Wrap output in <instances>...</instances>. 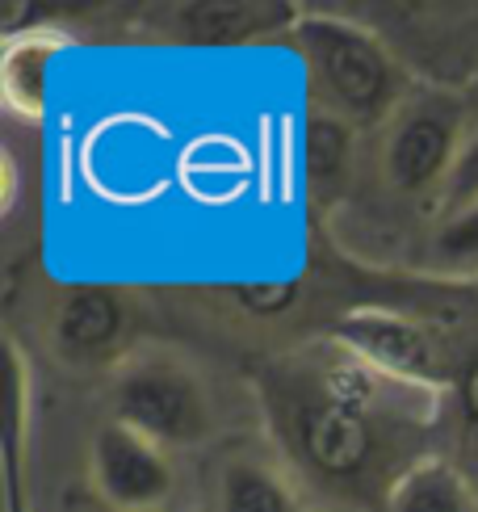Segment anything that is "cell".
<instances>
[{
    "instance_id": "7a4b0ae2",
    "label": "cell",
    "mask_w": 478,
    "mask_h": 512,
    "mask_svg": "<svg viewBox=\"0 0 478 512\" xmlns=\"http://www.w3.org/2000/svg\"><path fill=\"white\" fill-rule=\"evenodd\" d=\"M290 42L307 68L311 110H323L353 131L390 122L411 97L407 68L357 21L332 13H302Z\"/></svg>"
},
{
    "instance_id": "52a82bcc",
    "label": "cell",
    "mask_w": 478,
    "mask_h": 512,
    "mask_svg": "<svg viewBox=\"0 0 478 512\" xmlns=\"http://www.w3.org/2000/svg\"><path fill=\"white\" fill-rule=\"evenodd\" d=\"M130 324H135V307H130L126 290L89 282L63 290L51 340L59 357H68L72 366H101L126 345Z\"/></svg>"
},
{
    "instance_id": "2e32d148",
    "label": "cell",
    "mask_w": 478,
    "mask_h": 512,
    "mask_svg": "<svg viewBox=\"0 0 478 512\" xmlns=\"http://www.w3.org/2000/svg\"><path fill=\"white\" fill-rule=\"evenodd\" d=\"M453 399H458L466 433L478 437V353L466 361L462 370H453Z\"/></svg>"
},
{
    "instance_id": "8992f818",
    "label": "cell",
    "mask_w": 478,
    "mask_h": 512,
    "mask_svg": "<svg viewBox=\"0 0 478 512\" xmlns=\"http://www.w3.org/2000/svg\"><path fill=\"white\" fill-rule=\"evenodd\" d=\"M93 487L114 512H164L177 492V471L164 450L105 420L93 433Z\"/></svg>"
},
{
    "instance_id": "30bf717a",
    "label": "cell",
    "mask_w": 478,
    "mask_h": 512,
    "mask_svg": "<svg viewBox=\"0 0 478 512\" xmlns=\"http://www.w3.org/2000/svg\"><path fill=\"white\" fill-rule=\"evenodd\" d=\"M68 42H72L68 34L51 26L9 34L5 55H0V93H5V105L17 118L42 122V110H47V68Z\"/></svg>"
},
{
    "instance_id": "ba28073f",
    "label": "cell",
    "mask_w": 478,
    "mask_h": 512,
    "mask_svg": "<svg viewBox=\"0 0 478 512\" xmlns=\"http://www.w3.org/2000/svg\"><path fill=\"white\" fill-rule=\"evenodd\" d=\"M302 9L294 5H181L168 13V30L193 47H244L298 26Z\"/></svg>"
},
{
    "instance_id": "5bb4252c",
    "label": "cell",
    "mask_w": 478,
    "mask_h": 512,
    "mask_svg": "<svg viewBox=\"0 0 478 512\" xmlns=\"http://www.w3.org/2000/svg\"><path fill=\"white\" fill-rule=\"evenodd\" d=\"M474 202H478V131H470L462 156H458V164H453V173H449V181H445V189H441L437 223L462 215V210H470Z\"/></svg>"
},
{
    "instance_id": "6da1fadb",
    "label": "cell",
    "mask_w": 478,
    "mask_h": 512,
    "mask_svg": "<svg viewBox=\"0 0 478 512\" xmlns=\"http://www.w3.org/2000/svg\"><path fill=\"white\" fill-rule=\"evenodd\" d=\"M252 387L294 487L344 512H386L441 408L437 391L382 378L332 340L260 361Z\"/></svg>"
},
{
    "instance_id": "4fadbf2b",
    "label": "cell",
    "mask_w": 478,
    "mask_h": 512,
    "mask_svg": "<svg viewBox=\"0 0 478 512\" xmlns=\"http://www.w3.org/2000/svg\"><path fill=\"white\" fill-rule=\"evenodd\" d=\"M428 256L441 273H478V202L437 223Z\"/></svg>"
},
{
    "instance_id": "e0dca14e",
    "label": "cell",
    "mask_w": 478,
    "mask_h": 512,
    "mask_svg": "<svg viewBox=\"0 0 478 512\" xmlns=\"http://www.w3.org/2000/svg\"><path fill=\"white\" fill-rule=\"evenodd\" d=\"M0 177H5V215L17 206V164H13V152L5 147L0 152Z\"/></svg>"
},
{
    "instance_id": "9c48e42d",
    "label": "cell",
    "mask_w": 478,
    "mask_h": 512,
    "mask_svg": "<svg viewBox=\"0 0 478 512\" xmlns=\"http://www.w3.org/2000/svg\"><path fill=\"white\" fill-rule=\"evenodd\" d=\"M357 168V131L323 110L307 114L302 126V185H307L311 215L323 219L344 202Z\"/></svg>"
},
{
    "instance_id": "8fae6325",
    "label": "cell",
    "mask_w": 478,
    "mask_h": 512,
    "mask_svg": "<svg viewBox=\"0 0 478 512\" xmlns=\"http://www.w3.org/2000/svg\"><path fill=\"white\" fill-rule=\"evenodd\" d=\"M214 512H307V508H302V492L281 466L256 454H239L219 471Z\"/></svg>"
},
{
    "instance_id": "277c9868",
    "label": "cell",
    "mask_w": 478,
    "mask_h": 512,
    "mask_svg": "<svg viewBox=\"0 0 478 512\" xmlns=\"http://www.w3.org/2000/svg\"><path fill=\"white\" fill-rule=\"evenodd\" d=\"M470 105L462 93L449 89H416L403 110L386 122L382 139V181L399 198H437L458 164L462 147L470 139L466 131Z\"/></svg>"
},
{
    "instance_id": "7c38bea8",
    "label": "cell",
    "mask_w": 478,
    "mask_h": 512,
    "mask_svg": "<svg viewBox=\"0 0 478 512\" xmlns=\"http://www.w3.org/2000/svg\"><path fill=\"white\" fill-rule=\"evenodd\" d=\"M386 512H478V487L458 462L424 454L395 483Z\"/></svg>"
},
{
    "instance_id": "3957f363",
    "label": "cell",
    "mask_w": 478,
    "mask_h": 512,
    "mask_svg": "<svg viewBox=\"0 0 478 512\" xmlns=\"http://www.w3.org/2000/svg\"><path fill=\"white\" fill-rule=\"evenodd\" d=\"M110 420L139 433L164 454L193 450L214 429V408L202 378L177 357L139 353L118 370L110 387Z\"/></svg>"
},
{
    "instance_id": "9a60e30c",
    "label": "cell",
    "mask_w": 478,
    "mask_h": 512,
    "mask_svg": "<svg viewBox=\"0 0 478 512\" xmlns=\"http://www.w3.org/2000/svg\"><path fill=\"white\" fill-rule=\"evenodd\" d=\"M298 294V282H244L235 286V298L252 315H281Z\"/></svg>"
},
{
    "instance_id": "5b68a950",
    "label": "cell",
    "mask_w": 478,
    "mask_h": 512,
    "mask_svg": "<svg viewBox=\"0 0 478 512\" xmlns=\"http://www.w3.org/2000/svg\"><path fill=\"white\" fill-rule=\"evenodd\" d=\"M328 340L349 349L382 378H395V382H407V387L437 391V395L453 391V370L441 345L411 315H399L390 307H353L332 319Z\"/></svg>"
}]
</instances>
